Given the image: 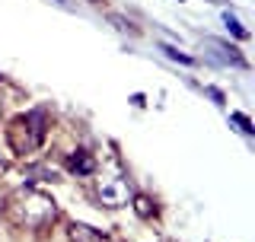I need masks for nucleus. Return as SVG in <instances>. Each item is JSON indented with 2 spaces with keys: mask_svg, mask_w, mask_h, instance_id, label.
I'll list each match as a JSON object with an SVG mask.
<instances>
[{
  "mask_svg": "<svg viewBox=\"0 0 255 242\" xmlns=\"http://www.w3.org/2000/svg\"><path fill=\"white\" fill-rule=\"evenodd\" d=\"M6 214L16 227L26 230H45L58 220V204L45 195V191L35 188H19L16 195L6 201Z\"/></svg>",
  "mask_w": 255,
  "mask_h": 242,
  "instance_id": "f257e3e1",
  "label": "nucleus"
},
{
  "mask_svg": "<svg viewBox=\"0 0 255 242\" xmlns=\"http://www.w3.org/2000/svg\"><path fill=\"white\" fill-rule=\"evenodd\" d=\"M45 131H48V115L42 109H32V112H26V115H19L13 121L10 131H6V137H10L13 153L29 156V153L45 140Z\"/></svg>",
  "mask_w": 255,
  "mask_h": 242,
  "instance_id": "f03ea898",
  "label": "nucleus"
},
{
  "mask_svg": "<svg viewBox=\"0 0 255 242\" xmlns=\"http://www.w3.org/2000/svg\"><path fill=\"white\" fill-rule=\"evenodd\" d=\"M96 195H99V201L106 207H125L128 201H131V182H128V175H122V172L99 175Z\"/></svg>",
  "mask_w": 255,
  "mask_h": 242,
  "instance_id": "7ed1b4c3",
  "label": "nucleus"
},
{
  "mask_svg": "<svg viewBox=\"0 0 255 242\" xmlns=\"http://www.w3.org/2000/svg\"><path fill=\"white\" fill-rule=\"evenodd\" d=\"M96 166H99V163H96V156H90L86 150H74L67 156V169L74 175H83V179H86V175H96Z\"/></svg>",
  "mask_w": 255,
  "mask_h": 242,
  "instance_id": "20e7f679",
  "label": "nucleus"
},
{
  "mask_svg": "<svg viewBox=\"0 0 255 242\" xmlns=\"http://www.w3.org/2000/svg\"><path fill=\"white\" fill-rule=\"evenodd\" d=\"M67 233H70V242H106V236H102L99 230L83 227V223H70Z\"/></svg>",
  "mask_w": 255,
  "mask_h": 242,
  "instance_id": "39448f33",
  "label": "nucleus"
},
{
  "mask_svg": "<svg viewBox=\"0 0 255 242\" xmlns=\"http://www.w3.org/2000/svg\"><path fill=\"white\" fill-rule=\"evenodd\" d=\"M131 201H134V211H137L140 220H150V217L156 214V204H153L147 195H131Z\"/></svg>",
  "mask_w": 255,
  "mask_h": 242,
  "instance_id": "423d86ee",
  "label": "nucleus"
},
{
  "mask_svg": "<svg viewBox=\"0 0 255 242\" xmlns=\"http://www.w3.org/2000/svg\"><path fill=\"white\" fill-rule=\"evenodd\" d=\"M223 22H227V29H230V32H233V35H236V38H249V32H246L243 26H239V22H236V19H233V16H230V13H227V16H223Z\"/></svg>",
  "mask_w": 255,
  "mask_h": 242,
  "instance_id": "0eeeda50",
  "label": "nucleus"
},
{
  "mask_svg": "<svg viewBox=\"0 0 255 242\" xmlns=\"http://www.w3.org/2000/svg\"><path fill=\"white\" fill-rule=\"evenodd\" d=\"M163 51H166V54H169V58H172V61H182V64H195V61H191V58H188V54H182V51H175V48H169V45H163Z\"/></svg>",
  "mask_w": 255,
  "mask_h": 242,
  "instance_id": "6e6552de",
  "label": "nucleus"
},
{
  "mask_svg": "<svg viewBox=\"0 0 255 242\" xmlns=\"http://www.w3.org/2000/svg\"><path fill=\"white\" fill-rule=\"evenodd\" d=\"M230 118H233V121H236V124H239V127H243V134H252V121H249V118H246V115H230Z\"/></svg>",
  "mask_w": 255,
  "mask_h": 242,
  "instance_id": "1a4fd4ad",
  "label": "nucleus"
},
{
  "mask_svg": "<svg viewBox=\"0 0 255 242\" xmlns=\"http://www.w3.org/2000/svg\"><path fill=\"white\" fill-rule=\"evenodd\" d=\"M3 169H6V159H0V172H3Z\"/></svg>",
  "mask_w": 255,
  "mask_h": 242,
  "instance_id": "9d476101",
  "label": "nucleus"
}]
</instances>
